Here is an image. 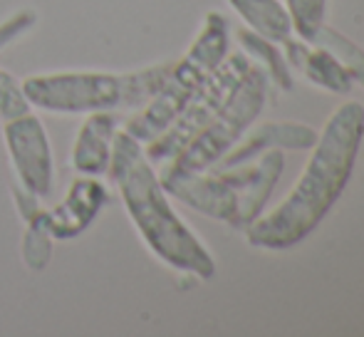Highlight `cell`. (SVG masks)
I'll return each instance as SVG.
<instances>
[{"label":"cell","mask_w":364,"mask_h":337,"mask_svg":"<svg viewBox=\"0 0 364 337\" xmlns=\"http://www.w3.org/2000/svg\"><path fill=\"white\" fill-rule=\"evenodd\" d=\"M362 139L364 107L360 102H345L317 134L310 161L292 191L273 211L260 213L245 228V241L263 251H288L305 241L350 183Z\"/></svg>","instance_id":"1"},{"label":"cell","mask_w":364,"mask_h":337,"mask_svg":"<svg viewBox=\"0 0 364 337\" xmlns=\"http://www.w3.org/2000/svg\"><path fill=\"white\" fill-rule=\"evenodd\" d=\"M107 176L119 188L122 203L144 246L164 265L178 273L196 275L198 280H211L216 275V260L201 238L173 211L159 171L144 154V144L124 129H119L114 139Z\"/></svg>","instance_id":"2"},{"label":"cell","mask_w":364,"mask_h":337,"mask_svg":"<svg viewBox=\"0 0 364 337\" xmlns=\"http://www.w3.org/2000/svg\"><path fill=\"white\" fill-rule=\"evenodd\" d=\"M285 166L280 149H268L255 161L228 166L223 171L181 173L161 168L159 178L168 196L178 198L193 211L228 223L230 228H248L263 213L275 183Z\"/></svg>","instance_id":"3"},{"label":"cell","mask_w":364,"mask_h":337,"mask_svg":"<svg viewBox=\"0 0 364 337\" xmlns=\"http://www.w3.org/2000/svg\"><path fill=\"white\" fill-rule=\"evenodd\" d=\"M173 63L151 65L136 73H55L30 75L23 92L30 107L48 114H92V112L141 109L164 87Z\"/></svg>","instance_id":"4"},{"label":"cell","mask_w":364,"mask_h":337,"mask_svg":"<svg viewBox=\"0 0 364 337\" xmlns=\"http://www.w3.org/2000/svg\"><path fill=\"white\" fill-rule=\"evenodd\" d=\"M228 23L220 13H208L188 53L178 63H173L171 75L161 90L141 109H136L134 117L127 119V134L134 137L139 144H149L161 132H166L171 122L183 112V107L188 105L193 92L206 82L208 75L228 58Z\"/></svg>","instance_id":"5"},{"label":"cell","mask_w":364,"mask_h":337,"mask_svg":"<svg viewBox=\"0 0 364 337\" xmlns=\"http://www.w3.org/2000/svg\"><path fill=\"white\" fill-rule=\"evenodd\" d=\"M268 75L258 65H250V70L240 77V82L235 85L230 97L216 112V117L188 141L186 149L178 151L164 168L181 173H196L216 166L238 144L240 137L250 129V124L263 112L265 100H268Z\"/></svg>","instance_id":"6"},{"label":"cell","mask_w":364,"mask_h":337,"mask_svg":"<svg viewBox=\"0 0 364 337\" xmlns=\"http://www.w3.org/2000/svg\"><path fill=\"white\" fill-rule=\"evenodd\" d=\"M250 60L245 53H228V58L208 75V80L193 92L183 112L171 122L166 132L156 137L154 141L144 144V154L149 156L154 166L168 164L178 151L188 146V141L216 117V112L223 107V102L230 97L235 85L240 82L245 73L250 70Z\"/></svg>","instance_id":"7"},{"label":"cell","mask_w":364,"mask_h":337,"mask_svg":"<svg viewBox=\"0 0 364 337\" xmlns=\"http://www.w3.org/2000/svg\"><path fill=\"white\" fill-rule=\"evenodd\" d=\"M3 141L18 186L33 196L50 198L55 191V154L50 137L38 114L25 112L15 119L3 122Z\"/></svg>","instance_id":"8"},{"label":"cell","mask_w":364,"mask_h":337,"mask_svg":"<svg viewBox=\"0 0 364 337\" xmlns=\"http://www.w3.org/2000/svg\"><path fill=\"white\" fill-rule=\"evenodd\" d=\"M107 203H109L107 183L97 176H80L77 173L63 201L50 211L43 208V223L55 241H73L97 221V216L105 211Z\"/></svg>","instance_id":"9"},{"label":"cell","mask_w":364,"mask_h":337,"mask_svg":"<svg viewBox=\"0 0 364 337\" xmlns=\"http://www.w3.org/2000/svg\"><path fill=\"white\" fill-rule=\"evenodd\" d=\"M117 134H119L117 112H92V114H87V119L82 122L80 132L75 137L70 166L80 176H107Z\"/></svg>","instance_id":"10"},{"label":"cell","mask_w":364,"mask_h":337,"mask_svg":"<svg viewBox=\"0 0 364 337\" xmlns=\"http://www.w3.org/2000/svg\"><path fill=\"white\" fill-rule=\"evenodd\" d=\"M317 141V132L300 122H265L240 141L220 159L223 168L253 161L268 149H312Z\"/></svg>","instance_id":"11"},{"label":"cell","mask_w":364,"mask_h":337,"mask_svg":"<svg viewBox=\"0 0 364 337\" xmlns=\"http://www.w3.org/2000/svg\"><path fill=\"white\" fill-rule=\"evenodd\" d=\"M285 50H288V65L300 70L307 80L315 87L332 95H347L355 85L352 75L340 65V60L332 53H327L322 45L307 43L300 38L285 40Z\"/></svg>","instance_id":"12"},{"label":"cell","mask_w":364,"mask_h":337,"mask_svg":"<svg viewBox=\"0 0 364 337\" xmlns=\"http://www.w3.org/2000/svg\"><path fill=\"white\" fill-rule=\"evenodd\" d=\"M228 5L240 15L245 28L275 45H283L295 35L292 18L280 0H228Z\"/></svg>","instance_id":"13"},{"label":"cell","mask_w":364,"mask_h":337,"mask_svg":"<svg viewBox=\"0 0 364 337\" xmlns=\"http://www.w3.org/2000/svg\"><path fill=\"white\" fill-rule=\"evenodd\" d=\"M235 38H238L240 48L245 50V55H250V58L255 60V65L268 75L270 82H275L285 92L292 90L290 65H288V60H283V55L278 53L275 43L260 38L258 33H253V30H248V28H240Z\"/></svg>","instance_id":"14"},{"label":"cell","mask_w":364,"mask_h":337,"mask_svg":"<svg viewBox=\"0 0 364 337\" xmlns=\"http://www.w3.org/2000/svg\"><path fill=\"white\" fill-rule=\"evenodd\" d=\"M312 43L322 45L327 53L335 55L342 68L352 75V80L364 87V50L357 48V43H352L350 38H345V35L337 33L335 28H330V25H325V23L320 25V30H317V35L312 38Z\"/></svg>","instance_id":"15"},{"label":"cell","mask_w":364,"mask_h":337,"mask_svg":"<svg viewBox=\"0 0 364 337\" xmlns=\"http://www.w3.org/2000/svg\"><path fill=\"white\" fill-rule=\"evenodd\" d=\"M55 238L43 223V208L35 213L30 221H25V236H23V260L30 270H43L50 263L53 255Z\"/></svg>","instance_id":"16"},{"label":"cell","mask_w":364,"mask_h":337,"mask_svg":"<svg viewBox=\"0 0 364 337\" xmlns=\"http://www.w3.org/2000/svg\"><path fill=\"white\" fill-rule=\"evenodd\" d=\"M285 8L292 18V28H295L297 38L312 43L320 25L325 23L327 0H285Z\"/></svg>","instance_id":"17"},{"label":"cell","mask_w":364,"mask_h":337,"mask_svg":"<svg viewBox=\"0 0 364 337\" xmlns=\"http://www.w3.org/2000/svg\"><path fill=\"white\" fill-rule=\"evenodd\" d=\"M25 112H33V107L23 92V82H18L8 70L0 68V124Z\"/></svg>","instance_id":"18"},{"label":"cell","mask_w":364,"mask_h":337,"mask_svg":"<svg viewBox=\"0 0 364 337\" xmlns=\"http://www.w3.org/2000/svg\"><path fill=\"white\" fill-rule=\"evenodd\" d=\"M33 23H35L33 10H23V13H18L10 20H5V23L0 25V50L8 48L13 40H18L28 28H33Z\"/></svg>","instance_id":"19"}]
</instances>
